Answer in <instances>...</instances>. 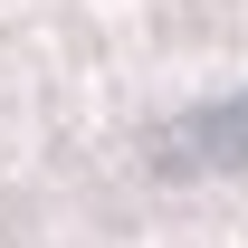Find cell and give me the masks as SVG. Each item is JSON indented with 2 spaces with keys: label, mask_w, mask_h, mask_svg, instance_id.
<instances>
[{
  "label": "cell",
  "mask_w": 248,
  "mask_h": 248,
  "mask_svg": "<svg viewBox=\"0 0 248 248\" xmlns=\"http://www.w3.org/2000/svg\"><path fill=\"white\" fill-rule=\"evenodd\" d=\"M153 162L162 172H248V95H219V105H191L153 134Z\"/></svg>",
  "instance_id": "1"
}]
</instances>
